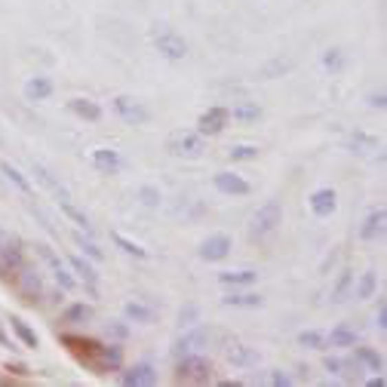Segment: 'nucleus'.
Segmentation results:
<instances>
[{"mask_svg": "<svg viewBox=\"0 0 387 387\" xmlns=\"http://www.w3.org/2000/svg\"><path fill=\"white\" fill-rule=\"evenodd\" d=\"M62 344L68 347V353L77 360L80 366H87L96 375H108V366H104V344L89 335H74V332H65Z\"/></svg>", "mask_w": 387, "mask_h": 387, "instance_id": "obj_1", "label": "nucleus"}, {"mask_svg": "<svg viewBox=\"0 0 387 387\" xmlns=\"http://www.w3.org/2000/svg\"><path fill=\"white\" fill-rule=\"evenodd\" d=\"M280 221H283V203H280V200L261 203V206L255 209V215H252V225H249V237H252V240L271 237V234L280 228Z\"/></svg>", "mask_w": 387, "mask_h": 387, "instance_id": "obj_2", "label": "nucleus"}, {"mask_svg": "<svg viewBox=\"0 0 387 387\" xmlns=\"http://www.w3.org/2000/svg\"><path fill=\"white\" fill-rule=\"evenodd\" d=\"M175 382L181 384H209L212 382V363L203 357H179V366H175Z\"/></svg>", "mask_w": 387, "mask_h": 387, "instance_id": "obj_3", "label": "nucleus"}, {"mask_svg": "<svg viewBox=\"0 0 387 387\" xmlns=\"http://www.w3.org/2000/svg\"><path fill=\"white\" fill-rule=\"evenodd\" d=\"M151 41H154V47L157 52H160L163 58H169V62H181V58L188 56V41L179 34V31H173V28H157L154 34H151Z\"/></svg>", "mask_w": 387, "mask_h": 387, "instance_id": "obj_4", "label": "nucleus"}, {"mask_svg": "<svg viewBox=\"0 0 387 387\" xmlns=\"http://www.w3.org/2000/svg\"><path fill=\"white\" fill-rule=\"evenodd\" d=\"M111 104H114V114L120 117L126 126H145V123L151 120V111L133 96H117Z\"/></svg>", "mask_w": 387, "mask_h": 387, "instance_id": "obj_5", "label": "nucleus"}, {"mask_svg": "<svg viewBox=\"0 0 387 387\" xmlns=\"http://www.w3.org/2000/svg\"><path fill=\"white\" fill-rule=\"evenodd\" d=\"M0 261L6 271H22L25 267V243L19 240V234L0 231Z\"/></svg>", "mask_w": 387, "mask_h": 387, "instance_id": "obj_6", "label": "nucleus"}, {"mask_svg": "<svg viewBox=\"0 0 387 387\" xmlns=\"http://www.w3.org/2000/svg\"><path fill=\"white\" fill-rule=\"evenodd\" d=\"M166 151L173 157H185V160H197V157L206 151V142H203L200 133H175L173 139L166 142Z\"/></svg>", "mask_w": 387, "mask_h": 387, "instance_id": "obj_7", "label": "nucleus"}, {"mask_svg": "<svg viewBox=\"0 0 387 387\" xmlns=\"http://www.w3.org/2000/svg\"><path fill=\"white\" fill-rule=\"evenodd\" d=\"M209 341H212V329H206V326H188V332L175 341V357H191V353H200L203 347H209Z\"/></svg>", "mask_w": 387, "mask_h": 387, "instance_id": "obj_8", "label": "nucleus"}, {"mask_svg": "<svg viewBox=\"0 0 387 387\" xmlns=\"http://www.w3.org/2000/svg\"><path fill=\"white\" fill-rule=\"evenodd\" d=\"M228 120H231V111L221 108V104H212V108H206L200 114V120H197V133L200 135H219L221 129L228 126Z\"/></svg>", "mask_w": 387, "mask_h": 387, "instance_id": "obj_9", "label": "nucleus"}, {"mask_svg": "<svg viewBox=\"0 0 387 387\" xmlns=\"http://www.w3.org/2000/svg\"><path fill=\"white\" fill-rule=\"evenodd\" d=\"M234 249V240L228 234H209L206 240L200 243V258L203 261H225Z\"/></svg>", "mask_w": 387, "mask_h": 387, "instance_id": "obj_10", "label": "nucleus"}, {"mask_svg": "<svg viewBox=\"0 0 387 387\" xmlns=\"http://www.w3.org/2000/svg\"><path fill=\"white\" fill-rule=\"evenodd\" d=\"M157 382H160V375H157V369L151 363H135L129 369H123V375H120V384H126V387H151Z\"/></svg>", "mask_w": 387, "mask_h": 387, "instance_id": "obj_11", "label": "nucleus"}, {"mask_svg": "<svg viewBox=\"0 0 387 387\" xmlns=\"http://www.w3.org/2000/svg\"><path fill=\"white\" fill-rule=\"evenodd\" d=\"M93 169L102 175H120L123 173V157L114 148H96L93 151Z\"/></svg>", "mask_w": 387, "mask_h": 387, "instance_id": "obj_12", "label": "nucleus"}, {"mask_svg": "<svg viewBox=\"0 0 387 387\" xmlns=\"http://www.w3.org/2000/svg\"><path fill=\"white\" fill-rule=\"evenodd\" d=\"M212 185L219 194H228V197H246L249 194V181L237 173H228V169L212 175Z\"/></svg>", "mask_w": 387, "mask_h": 387, "instance_id": "obj_13", "label": "nucleus"}, {"mask_svg": "<svg viewBox=\"0 0 387 387\" xmlns=\"http://www.w3.org/2000/svg\"><path fill=\"white\" fill-rule=\"evenodd\" d=\"M307 206H311V212L317 215V219H329L338 209V194L332 191V188H317V191L311 194V200H307Z\"/></svg>", "mask_w": 387, "mask_h": 387, "instance_id": "obj_14", "label": "nucleus"}, {"mask_svg": "<svg viewBox=\"0 0 387 387\" xmlns=\"http://www.w3.org/2000/svg\"><path fill=\"white\" fill-rule=\"evenodd\" d=\"M384 221H387V209H372L369 215H366V221H363V228H360V237H363L366 243H372V240H378L384 234Z\"/></svg>", "mask_w": 387, "mask_h": 387, "instance_id": "obj_15", "label": "nucleus"}, {"mask_svg": "<svg viewBox=\"0 0 387 387\" xmlns=\"http://www.w3.org/2000/svg\"><path fill=\"white\" fill-rule=\"evenodd\" d=\"M68 111H71L74 117H80V120H87V123H98V120H102V108H98L93 98H83V96L71 98V102H68Z\"/></svg>", "mask_w": 387, "mask_h": 387, "instance_id": "obj_16", "label": "nucleus"}, {"mask_svg": "<svg viewBox=\"0 0 387 387\" xmlns=\"http://www.w3.org/2000/svg\"><path fill=\"white\" fill-rule=\"evenodd\" d=\"M52 93H56V83L43 74L31 77V80L25 83V98H28V102H47V98H52Z\"/></svg>", "mask_w": 387, "mask_h": 387, "instance_id": "obj_17", "label": "nucleus"}, {"mask_svg": "<svg viewBox=\"0 0 387 387\" xmlns=\"http://www.w3.org/2000/svg\"><path fill=\"white\" fill-rule=\"evenodd\" d=\"M123 317H126L129 323L148 326V323H154L157 320V311L151 305H145V301H126V305H123Z\"/></svg>", "mask_w": 387, "mask_h": 387, "instance_id": "obj_18", "label": "nucleus"}, {"mask_svg": "<svg viewBox=\"0 0 387 387\" xmlns=\"http://www.w3.org/2000/svg\"><path fill=\"white\" fill-rule=\"evenodd\" d=\"M228 363L237 366V369H249V366L258 363V351L249 344H231L228 347Z\"/></svg>", "mask_w": 387, "mask_h": 387, "instance_id": "obj_19", "label": "nucleus"}, {"mask_svg": "<svg viewBox=\"0 0 387 387\" xmlns=\"http://www.w3.org/2000/svg\"><path fill=\"white\" fill-rule=\"evenodd\" d=\"M255 280H258V271H221L219 274V283L231 286V289H249V286H255Z\"/></svg>", "mask_w": 387, "mask_h": 387, "instance_id": "obj_20", "label": "nucleus"}, {"mask_svg": "<svg viewBox=\"0 0 387 387\" xmlns=\"http://www.w3.org/2000/svg\"><path fill=\"white\" fill-rule=\"evenodd\" d=\"M68 267H71V271H74V274H80V280L89 286V292L96 295V280H98L96 267L89 265L87 258H80V255H68Z\"/></svg>", "mask_w": 387, "mask_h": 387, "instance_id": "obj_21", "label": "nucleus"}, {"mask_svg": "<svg viewBox=\"0 0 387 387\" xmlns=\"http://www.w3.org/2000/svg\"><path fill=\"white\" fill-rule=\"evenodd\" d=\"M360 341V335H357V329H351L347 323H338L335 329L326 335V344L329 347H353Z\"/></svg>", "mask_w": 387, "mask_h": 387, "instance_id": "obj_22", "label": "nucleus"}, {"mask_svg": "<svg viewBox=\"0 0 387 387\" xmlns=\"http://www.w3.org/2000/svg\"><path fill=\"white\" fill-rule=\"evenodd\" d=\"M221 305H225V307H261V305H265V298H261V295L258 292H228L225 295V298H221Z\"/></svg>", "mask_w": 387, "mask_h": 387, "instance_id": "obj_23", "label": "nucleus"}, {"mask_svg": "<svg viewBox=\"0 0 387 387\" xmlns=\"http://www.w3.org/2000/svg\"><path fill=\"white\" fill-rule=\"evenodd\" d=\"M65 323H89V320L96 317V311H93V305H83V301H74V305H68L65 307Z\"/></svg>", "mask_w": 387, "mask_h": 387, "instance_id": "obj_24", "label": "nucleus"}, {"mask_svg": "<svg viewBox=\"0 0 387 387\" xmlns=\"http://www.w3.org/2000/svg\"><path fill=\"white\" fill-rule=\"evenodd\" d=\"M353 357L360 360V366H369L372 372H384V357L375 351V347H357Z\"/></svg>", "mask_w": 387, "mask_h": 387, "instance_id": "obj_25", "label": "nucleus"}, {"mask_svg": "<svg viewBox=\"0 0 387 387\" xmlns=\"http://www.w3.org/2000/svg\"><path fill=\"white\" fill-rule=\"evenodd\" d=\"M10 323H12V332H16V335H19V341H22L25 347H37V344H41V338H37V332L31 329V326L25 323L22 317H10Z\"/></svg>", "mask_w": 387, "mask_h": 387, "instance_id": "obj_26", "label": "nucleus"}, {"mask_svg": "<svg viewBox=\"0 0 387 387\" xmlns=\"http://www.w3.org/2000/svg\"><path fill=\"white\" fill-rule=\"evenodd\" d=\"M22 292L28 295V301H37L34 295H43V283H41V274L22 267Z\"/></svg>", "mask_w": 387, "mask_h": 387, "instance_id": "obj_27", "label": "nucleus"}, {"mask_svg": "<svg viewBox=\"0 0 387 387\" xmlns=\"http://www.w3.org/2000/svg\"><path fill=\"white\" fill-rule=\"evenodd\" d=\"M344 65H347V56H344V49H338V47H329L323 52V68L329 71V74H341L344 71Z\"/></svg>", "mask_w": 387, "mask_h": 387, "instance_id": "obj_28", "label": "nucleus"}, {"mask_svg": "<svg viewBox=\"0 0 387 387\" xmlns=\"http://www.w3.org/2000/svg\"><path fill=\"white\" fill-rule=\"evenodd\" d=\"M0 173H3V175H6V181H12V185H16L22 194H31V181L25 179V175L19 173L16 166H12V163H6V160H3V163H0Z\"/></svg>", "mask_w": 387, "mask_h": 387, "instance_id": "obj_29", "label": "nucleus"}, {"mask_svg": "<svg viewBox=\"0 0 387 387\" xmlns=\"http://www.w3.org/2000/svg\"><path fill=\"white\" fill-rule=\"evenodd\" d=\"M231 117H234V120H240V123H255L261 117V108L255 102H240L237 108L231 111Z\"/></svg>", "mask_w": 387, "mask_h": 387, "instance_id": "obj_30", "label": "nucleus"}, {"mask_svg": "<svg viewBox=\"0 0 387 387\" xmlns=\"http://www.w3.org/2000/svg\"><path fill=\"white\" fill-rule=\"evenodd\" d=\"M351 289H353V274H351V271H341L335 289H332V305H341V301L351 295Z\"/></svg>", "mask_w": 387, "mask_h": 387, "instance_id": "obj_31", "label": "nucleus"}, {"mask_svg": "<svg viewBox=\"0 0 387 387\" xmlns=\"http://www.w3.org/2000/svg\"><path fill=\"white\" fill-rule=\"evenodd\" d=\"M58 206H62V212L68 215V219L74 221L77 228H83V231H93V225H89V219H87V215H83L80 209H77V206H74V203H71V200H58Z\"/></svg>", "mask_w": 387, "mask_h": 387, "instance_id": "obj_32", "label": "nucleus"}, {"mask_svg": "<svg viewBox=\"0 0 387 387\" xmlns=\"http://www.w3.org/2000/svg\"><path fill=\"white\" fill-rule=\"evenodd\" d=\"M298 344L307 347V351H323V347H326V335H323V332H317V329H305L298 335Z\"/></svg>", "mask_w": 387, "mask_h": 387, "instance_id": "obj_33", "label": "nucleus"}, {"mask_svg": "<svg viewBox=\"0 0 387 387\" xmlns=\"http://www.w3.org/2000/svg\"><path fill=\"white\" fill-rule=\"evenodd\" d=\"M104 366H108V372L123 369V347L120 344H104Z\"/></svg>", "mask_w": 387, "mask_h": 387, "instance_id": "obj_34", "label": "nucleus"}, {"mask_svg": "<svg viewBox=\"0 0 387 387\" xmlns=\"http://www.w3.org/2000/svg\"><path fill=\"white\" fill-rule=\"evenodd\" d=\"M375 286H378L375 271H366L363 277H360V283H357V298H360V301L372 298V295H375Z\"/></svg>", "mask_w": 387, "mask_h": 387, "instance_id": "obj_35", "label": "nucleus"}, {"mask_svg": "<svg viewBox=\"0 0 387 387\" xmlns=\"http://www.w3.org/2000/svg\"><path fill=\"white\" fill-rule=\"evenodd\" d=\"M351 148L357 151V154H369V151H382V145H378L375 139H369V135H363V133H353V135H351Z\"/></svg>", "mask_w": 387, "mask_h": 387, "instance_id": "obj_36", "label": "nucleus"}, {"mask_svg": "<svg viewBox=\"0 0 387 387\" xmlns=\"http://www.w3.org/2000/svg\"><path fill=\"white\" fill-rule=\"evenodd\" d=\"M114 243H117V246H120L126 255H135V258H148V249H142L135 240H126L123 234H114Z\"/></svg>", "mask_w": 387, "mask_h": 387, "instance_id": "obj_37", "label": "nucleus"}, {"mask_svg": "<svg viewBox=\"0 0 387 387\" xmlns=\"http://www.w3.org/2000/svg\"><path fill=\"white\" fill-rule=\"evenodd\" d=\"M139 200H142V206L157 209V206H160V200H163V194L157 191L154 185H142V188H139Z\"/></svg>", "mask_w": 387, "mask_h": 387, "instance_id": "obj_38", "label": "nucleus"}, {"mask_svg": "<svg viewBox=\"0 0 387 387\" xmlns=\"http://www.w3.org/2000/svg\"><path fill=\"white\" fill-rule=\"evenodd\" d=\"M258 157V148L255 145H234L231 148V160H237V163H249V160H255Z\"/></svg>", "mask_w": 387, "mask_h": 387, "instance_id": "obj_39", "label": "nucleus"}, {"mask_svg": "<svg viewBox=\"0 0 387 387\" xmlns=\"http://www.w3.org/2000/svg\"><path fill=\"white\" fill-rule=\"evenodd\" d=\"M289 68H292L289 58H283V62H280V58H274L271 65H265V68H261V77H265V80H271L274 74H286Z\"/></svg>", "mask_w": 387, "mask_h": 387, "instance_id": "obj_40", "label": "nucleus"}, {"mask_svg": "<svg viewBox=\"0 0 387 387\" xmlns=\"http://www.w3.org/2000/svg\"><path fill=\"white\" fill-rule=\"evenodd\" d=\"M197 320H200V307H197V305H185V307L179 311V326H181V329L194 326Z\"/></svg>", "mask_w": 387, "mask_h": 387, "instance_id": "obj_41", "label": "nucleus"}, {"mask_svg": "<svg viewBox=\"0 0 387 387\" xmlns=\"http://www.w3.org/2000/svg\"><path fill=\"white\" fill-rule=\"evenodd\" d=\"M37 255H41V258L47 261V265H49V271H58V267L65 265V261L58 258L56 252H52V246H47V243H41V246H37Z\"/></svg>", "mask_w": 387, "mask_h": 387, "instance_id": "obj_42", "label": "nucleus"}, {"mask_svg": "<svg viewBox=\"0 0 387 387\" xmlns=\"http://www.w3.org/2000/svg\"><path fill=\"white\" fill-rule=\"evenodd\" d=\"M77 246H80V249H83V255H89V258H93V261H102V258H104V252H102V249H98V246H96V243L89 240V237L83 240L80 234H77Z\"/></svg>", "mask_w": 387, "mask_h": 387, "instance_id": "obj_43", "label": "nucleus"}, {"mask_svg": "<svg viewBox=\"0 0 387 387\" xmlns=\"http://www.w3.org/2000/svg\"><path fill=\"white\" fill-rule=\"evenodd\" d=\"M271 384H277V387H289V384H292V378L286 375V372L274 369V372H271Z\"/></svg>", "mask_w": 387, "mask_h": 387, "instance_id": "obj_44", "label": "nucleus"}, {"mask_svg": "<svg viewBox=\"0 0 387 387\" xmlns=\"http://www.w3.org/2000/svg\"><path fill=\"white\" fill-rule=\"evenodd\" d=\"M108 332H111V335H114V338H126V326H123L120 320H114V323H108Z\"/></svg>", "mask_w": 387, "mask_h": 387, "instance_id": "obj_45", "label": "nucleus"}, {"mask_svg": "<svg viewBox=\"0 0 387 387\" xmlns=\"http://www.w3.org/2000/svg\"><path fill=\"white\" fill-rule=\"evenodd\" d=\"M369 104H372V108H378V111H384V104H387V96H384V93H375V96L369 98Z\"/></svg>", "mask_w": 387, "mask_h": 387, "instance_id": "obj_46", "label": "nucleus"}, {"mask_svg": "<svg viewBox=\"0 0 387 387\" xmlns=\"http://www.w3.org/2000/svg\"><path fill=\"white\" fill-rule=\"evenodd\" d=\"M375 326H378L382 332L387 329V305H384V301H382V307H378V323H375Z\"/></svg>", "mask_w": 387, "mask_h": 387, "instance_id": "obj_47", "label": "nucleus"}, {"mask_svg": "<svg viewBox=\"0 0 387 387\" xmlns=\"http://www.w3.org/2000/svg\"><path fill=\"white\" fill-rule=\"evenodd\" d=\"M369 387H384V375H375V378H369Z\"/></svg>", "mask_w": 387, "mask_h": 387, "instance_id": "obj_48", "label": "nucleus"}]
</instances>
